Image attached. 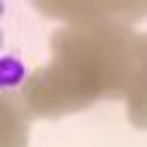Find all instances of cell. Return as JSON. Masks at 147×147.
<instances>
[{"label":"cell","instance_id":"obj_1","mask_svg":"<svg viewBox=\"0 0 147 147\" xmlns=\"http://www.w3.org/2000/svg\"><path fill=\"white\" fill-rule=\"evenodd\" d=\"M21 80H24V65H21V59L3 56V59H0V82H3V88H15Z\"/></svg>","mask_w":147,"mask_h":147}]
</instances>
